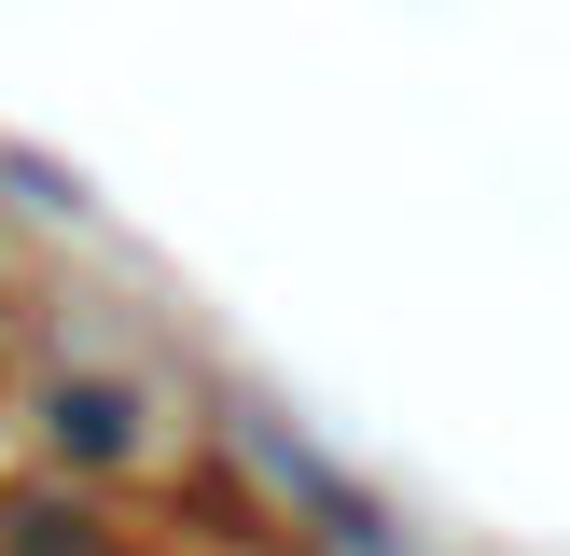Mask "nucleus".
<instances>
[{
	"mask_svg": "<svg viewBox=\"0 0 570 556\" xmlns=\"http://www.w3.org/2000/svg\"><path fill=\"white\" fill-rule=\"evenodd\" d=\"M56 445L111 459V445H126V389H56Z\"/></svg>",
	"mask_w": 570,
	"mask_h": 556,
	"instance_id": "f257e3e1",
	"label": "nucleus"
}]
</instances>
